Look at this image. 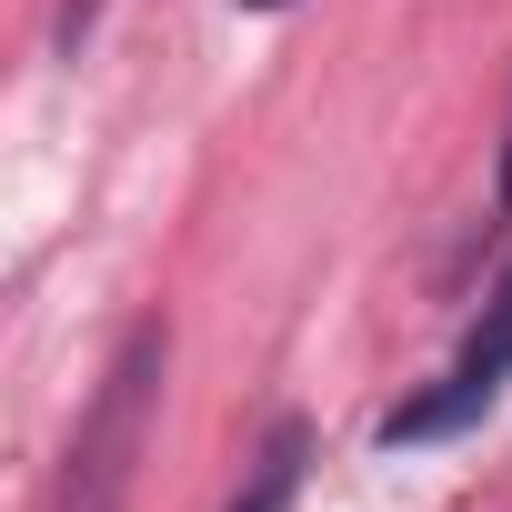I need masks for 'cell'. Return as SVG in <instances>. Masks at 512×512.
Returning <instances> with one entry per match:
<instances>
[{
  "label": "cell",
  "mask_w": 512,
  "mask_h": 512,
  "mask_svg": "<svg viewBox=\"0 0 512 512\" xmlns=\"http://www.w3.org/2000/svg\"><path fill=\"white\" fill-rule=\"evenodd\" d=\"M502 221H512V141H502Z\"/></svg>",
  "instance_id": "5"
},
{
  "label": "cell",
  "mask_w": 512,
  "mask_h": 512,
  "mask_svg": "<svg viewBox=\"0 0 512 512\" xmlns=\"http://www.w3.org/2000/svg\"><path fill=\"white\" fill-rule=\"evenodd\" d=\"M161 382H171V322H131L121 352L101 362L81 422H71V452L51 472V502L41 512H121L131 482H141V442H151V412H161Z\"/></svg>",
  "instance_id": "1"
},
{
  "label": "cell",
  "mask_w": 512,
  "mask_h": 512,
  "mask_svg": "<svg viewBox=\"0 0 512 512\" xmlns=\"http://www.w3.org/2000/svg\"><path fill=\"white\" fill-rule=\"evenodd\" d=\"M302 472H312V422H302V412H282V422L262 432V452H251V472H241L231 512H292V502H302Z\"/></svg>",
  "instance_id": "3"
},
{
  "label": "cell",
  "mask_w": 512,
  "mask_h": 512,
  "mask_svg": "<svg viewBox=\"0 0 512 512\" xmlns=\"http://www.w3.org/2000/svg\"><path fill=\"white\" fill-rule=\"evenodd\" d=\"M502 382H512V282L482 302V322L462 332L452 372H442L432 392H412V402L382 412V442H392V452H412V442H452V432H472V422L502 402Z\"/></svg>",
  "instance_id": "2"
},
{
  "label": "cell",
  "mask_w": 512,
  "mask_h": 512,
  "mask_svg": "<svg viewBox=\"0 0 512 512\" xmlns=\"http://www.w3.org/2000/svg\"><path fill=\"white\" fill-rule=\"evenodd\" d=\"M262 11H282V0H262Z\"/></svg>",
  "instance_id": "6"
},
{
  "label": "cell",
  "mask_w": 512,
  "mask_h": 512,
  "mask_svg": "<svg viewBox=\"0 0 512 512\" xmlns=\"http://www.w3.org/2000/svg\"><path fill=\"white\" fill-rule=\"evenodd\" d=\"M101 11H111V0H61V11H51V51H61V61H81V41L101 31Z\"/></svg>",
  "instance_id": "4"
}]
</instances>
